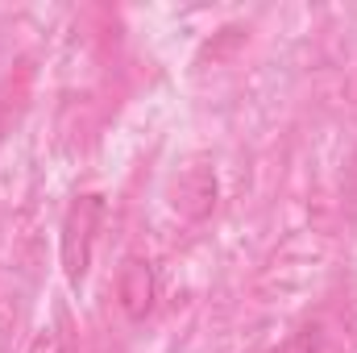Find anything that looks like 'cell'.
Masks as SVG:
<instances>
[{"mask_svg":"<svg viewBox=\"0 0 357 353\" xmlns=\"http://www.w3.org/2000/svg\"><path fill=\"white\" fill-rule=\"evenodd\" d=\"M154 295H158V283H154V270L142 258H125L116 270V303L129 320H146V312L154 308Z\"/></svg>","mask_w":357,"mask_h":353,"instance_id":"7a4b0ae2","label":"cell"},{"mask_svg":"<svg viewBox=\"0 0 357 353\" xmlns=\"http://www.w3.org/2000/svg\"><path fill=\"white\" fill-rule=\"evenodd\" d=\"M278 353H316V337L312 333H299V337H291Z\"/></svg>","mask_w":357,"mask_h":353,"instance_id":"277c9868","label":"cell"},{"mask_svg":"<svg viewBox=\"0 0 357 353\" xmlns=\"http://www.w3.org/2000/svg\"><path fill=\"white\" fill-rule=\"evenodd\" d=\"M0 129H4V104H0Z\"/></svg>","mask_w":357,"mask_h":353,"instance_id":"52a82bcc","label":"cell"},{"mask_svg":"<svg viewBox=\"0 0 357 353\" xmlns=\"http://www.w3.org/2000/svg\"><path fill=\"white\" fill-rule=\"evenodd\" d=\"M67 353H96V350H84V345H71Z\"/></svg>","mask_w":357,"mask_h":353,"instance_id":"8992f818","label":"cell"},{"mask_svg":"<svg viewBox=\"0 0 357 353\" xmlns=\"http://www.w3.org/2000/svg\"><path fill=\"white\" fill-rule=\"evenodd\" d=\"M345 200L354 204V212H357V154H354V163H349V175H345Z\"/></svg>","mask_w":357,"mask_h":353,"instance_id":"5b68a950","label":"cell"},{"mask_svg":"<svg viewBox=\"0 0 357 353\" xmlns=\"http://www.w3.org/2000/svg\"><path fill=\"white\" fill-rule=\"evenodd\" d=\"M212 204H216V179H212V171L191 167L175 183V208L183 216H204V212H212Z\"/></svg>","mask_w":357,"mask_h":353,"instance_id":"3957f363","label":"cell"},{"mask_svg":"<svg viewBox=\"0 0 357 353\" xmlns=\"http://www.w3.org/2000/svg\"><path fill=\"white\" fill-rule=\"evenodd\" d=\"M100 220H104V200L100 195L71 200V208L63 216V270H67L71 283H84V274H88Z\"/></svg>","mask_w":357,"mask_h":353,"instance_id":"6da1fadb","label":"cell"}]
</instances>
